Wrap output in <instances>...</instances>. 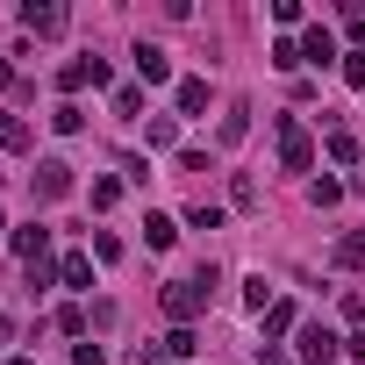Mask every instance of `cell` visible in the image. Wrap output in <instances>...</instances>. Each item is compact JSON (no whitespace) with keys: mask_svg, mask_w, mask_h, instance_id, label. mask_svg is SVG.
Wrapping results in <instances>:
<instances>
[{"mask_svg":"<svg viewBox=\"0 0 365 365\" xmlns=\"http://www.w3.org/2000/svg\"><path fill=\"white\" fill-rule=\"evenodd\" d=\"M208 294H215V265H201L194 279H172V287H165V315H172V329H187V322L208 308Z\"/></svg>","mask_w":365,"mask_h":365,"instance_id":"6da1fadb","label":"cell"},{"mask_svg":"<svg viewBox=\"0 0 365 365\" xmlns=\"http://www.w3.org/2000/svg\"><path fill=\"white\" fill-rule=\"evenodd\" d=\"M279 158H287V172H308V165H315V143L301 136L294 115H279Z\"/></svg>","mask_w":365,"mask_h":365,"instance_id":"7a4b0ae2","label":"cell"},{"mask_svg":"<svg viewBox=\"0 0 365 365\" xmlns=\"http://www.w3.org/2000/svg\"><path fill=\"white\" fill-rule=\"evenodd\" d=\"M294 351H301V358H308V365H329V358H336V351H344V336H336V329H322V322H308V329H301V344H294Z\"/></svg>","mask_w":365,"mask_h":365,"instance_id":"3957f363","label":"cell"},{"mask_svg":"<svg viewBox=\"0 0 365 365\" xmlns=\"http://www.w3.org/2000/svg\"><path fill=\"white\" fill-rule=\"evenodd\" d=\"M65 194H72V165L65 158H43L36 165V201H65Z\"/></svg>","mask_w":365,"mask_h":365,"instance_id":"277c9868","label":"cell"},{"mask_svg":"<svg viewBox=\"0 0 365 365\" xmlns=\"http://www.w3.org/2000/svg\"><path fill=\"white\" fill-rule=\"evenodd\" d=\"M58 86H65V93H79V86H108V65H101V58H72V65L58 72Z\"/></svg>","mask_w":365,"mask_h":365,"instance_id":"5b68a950","label":"cell"},{"mask_svg":"<svg viewBox=\"0 0 365 365\" xmlns=\"http://www.w3.org/2000/svg\"><path fill=\"white\" fill-rule=\"evenodd\" d=\"M22 22H29V36H65V8H51V0H43V8H36V0H29V8H22Z\"/></svg>","mask_w":365,"mask_h":365,"instance_id":"8992f818","label":"cell"},{"mask_svg":"<svg viewBox=\"0 0 365 365\" xmlns=\"http://www.w3.org/2000/svg\"><path fill=\"white\" fill-rule=\"evenodd\" d=\"M136 72H143V86H165V79H172V58H165L158 43H136Z\"/></svg>","mask_w":365,"mask_h":365,"instance_id":"52a82bcc","label":"cell"},{"mask_svg":"<svg viewBox=\"0 0 365 365\" xmlns=\"http://www.w3.org/2000/svg\"><path fill=\"white\" fill-rule=\"evenodd\" d=\"M15 251H22V265H43V251H51V230H15Z\"/></svg>","mask_w":365,"mask_h":365,"instance_id":"ba28073f","label":"cell"},{"mask_svg":"<svg viewBox=\"0 0 365 365\" xmlns=\"http://www.w3.org/2000/svg\"><path fill=\"white\" fill-rule=\"evenodd\" d=\"M336 265L365 272V230H344V237H336Z\"/></svg>","mask_w":365,"mask_h":365,"instance_id":"9c48e42d","label":"cell"},{"mask_svg":"<svg viewBox=\"0 0 365 365\" xmlns=\"http://www.w3.org/2000/svg\"><path fill=\"white\" fill-rule=\"evenodd\" d=\"M329 58H336L329 29H308V43H301V65H329Z\"/></svg>","mask_w":365,"mask_h":365,"instance_id":"30bf717a","label":"cell"},{"mask_svg":"<svg viewBox=\"0 0 365 365\" xmlns=\"http://www.w3.org/2000/svg\"><path fill=\"white\" fill-rule=\"evenodd\" d=\"M172 237H179V222H172V215H143V244H150V251H165Z\"/></svg>","mask_w":365,"mask_h":365,"instance_id":"8fae6325","label":"cell"},{"mask_svg":"<svg viewBox=\"0 0 365 365\" xmlns=\"http://www.w3.org/2000/svg\"><path fill=\"white\" fill-rule=\"evenodd\" d=\"M208 108V79H179V115H201Z\"/></svg>","mask_w":365,"mask_h":365,"instance_id":"7c38bea8","label":"cell"},{"mask_svg":"<svg viewBox=\"0 0 365 365\" xmlns=\"http://www.w3.org/2000/svg\"><path fill=\"white\" fill-rule=\"evenodd\" d=\"M29 143V122L22 115H0V150H22Z\"/></svg>","mask_w":365,"mask_h":365,"instance_id":"4fadbf2b","label":"cell"},{"mask_svg":"<svg viewBox=\"0 0 365 365\" xmlns=\"http://www.w3.org/2000/svg\"><path fill=\"white\" fill-rule=\"evenodd\" d=\"M194 351H201L194 329H165V358H194Z\"/></svg>","mask_w":365,"mask_h":365,"instance_id":"5bb4252c","label":"cell"},{"mask_svg":"<svg viewBox=\"0 0 365 365\" xmlns=\"http://www.w3.org/2000/svg\"><path fill=\"white\" fill-rule=\"evenodd\" d=\"M287 329H294V301H272L265 308V336H287Z\"/></svg>","mask_w":365,"mask_h":365,"instance_id":"9a60e30c","label":"cell"},{"mask_svg":"<svg viewBox=\"0 0 365 365\" xmlns=\"http://www.w3.org/2000/svg\"><path fill=\"white\" fill-rule=\"evenodd\" d=\"M79 122H86V115H79V108H72V101H65V108H51V129H58V136H72V129H79Z\"/></svg>","mask_w":365,"mask_h":365,"instance_id":"2e32d148","label":"cell"},{"mask_svg":"<svg viewBox=\"0 0 365 365\" xmlns=\"http://www.w3.org/2000/svg\"><path fill=\"white\" fill-rule=\"evenodd\" d=\"M244 129H251V108H230V115H222V143H237Z\"/></svg>","mask_w":365,"mask_h":365,"instance_id":"e0dca14e","label":"cell"},{"mask_svg":"<svg viewBox=\"0 0 365 365\" xmlns=\"http://www.w3.org/2000/svg\"><path fill=\"white\" fill-rule=\"evenodd\" d=\"M172 136H179V122H172V115H158V122H150V150H172Z\"/></svg>","mask_w":365,"mask_h":365,"instance_id":"ac0fdd59","label":"cell"},{"mask_svg":"<svg viewBox=\"0 0 365 365\" xmlns=\"http://www.w3.org/2000/svg\"><path fill=\"white\" fill-rule=\"evenodd\" d=\"M58 279H65V287H86V279H93V265H86V258H65V265H58Z\"/></svg>","mask_w":365,"mask_h":365,"instance_id":"d6986e66","label":"cell"},{"mask_svg":"<svg viewBox=\"0 0 365 365\" xmlns=\"http://www.w3.org/2000/svg\"><path fill=\"white\" fill-rule=\"evenodd\" d=\"M244 301H251V308H258V315H265V308H272V287H265V272H258V279H244Z\"/></svg>","mask_w":365,"mask_h":365,"instance_id":"ffe728a7","label":"cell"},{"mask_svg":"<svg viewBox=\"0 0 365 365\" xmlns=\"http://www.w3.org/2000/svg\"><path fill=\"white\" fill-rule=\"evenodd\" d=\"M308 194H315V208H336V201H344V187H336V179H315Z\"/></svg>","mask_w":365,"mask_h":365,"instance_id":"44dd1931","label":"cell"},{"mask_svg":"<svg viewBox=\"0 0 365 365\" xmlns=\"http://www.w3.org/2000/svg\"><path fill=\"white\" fill-rule=\"evenodd\" d=\"M115 115H143V86H122L115 93Z\"/></svg>","mask_w":365,"mask_h":365,"instance_id":"7402d4cb","label":"cell"},{"mask_svg":"<svg viewBox=\"0 0 365 365\" xmlns=\"http://www.w3.org/2000/svg\"><path fill=\"white\" fill-rule=\"evenodd\" d=\"M187 222H194V230H222V208H215V201H201V208H194Z\"/></svg>","mask_w":365,"mask_h":365,"instance_id":"603a6c76","label":"cell"},{"mask_svg":"<svg viewBox=\"0 0 365 365\" xmlns=\"http://www.w3.org/2000/svg\"><path fill=\"white\" fill-rule=\"evenodd\" d=\"M72 365H108V351L101 344H72Z\"/></svg>","mask_w":365,"mask_h":365,"instance_id":"cb8c5ba5","label":"cell"},{"mask_svg":"<svg viewBox=\"0 0 365 365\" xmlns=\"http://www.w3.org/2000/svg\"><path fill=\"white\" fill-rule=\"evenodd\" d=\"M344 79H351V86H365V58H344Z\"/></svg>","mask_w":365,"mask_h":365,"instance_id":"d4e9b609","label":"cell"},{"mask_svg":"<svg viewBox=\"0 0 365 365\" xmlns=\"http://www.w3.org/2000/svg\"><path fill=\"white\" fill-rule=\"evenodd\" d=\"M258 365H287V358H279V351H265V358H258Z\"/></svg>","mask_w":365,"mask_h":365,"instance_id":"484cf974","label":"cell"},{"mask_svg":"<svg viewBox=\"0 0 365 365\" xmlns=\"http://www.w3.org/2000/svg\"><path fill=\"white\" fill-rule=\"evenodd\" d=\"M15 365H29V358H15Z\"/></svg>","mask_w":365,"mask_h":365,"instance_id":"4316f807","label":"cell"}]
</instances>
